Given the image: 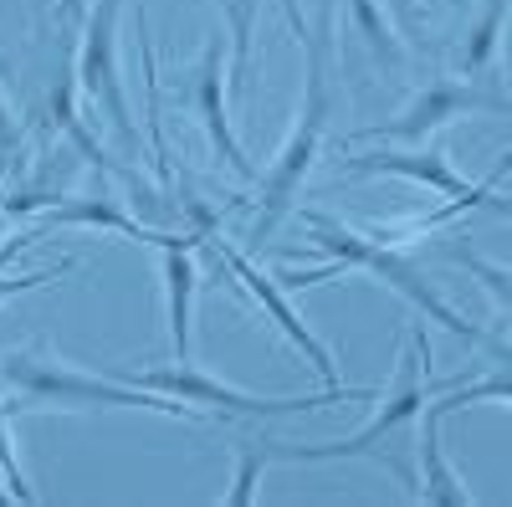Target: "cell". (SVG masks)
I'll use <instances>...</instances> for the list:
<instances>
[{
	"instance_id": "cell-18",
	"label": "cell",
	"mask_w": 512,
	"mask_h": 507,
	"mask_svg": "<svg viewBox=\"0 0 512 507\" xmlns=\"http://www.w3.org/2000/svg\"><path fill=\"white\" fill-rule=\"evenodd\" d=\"M262 472H267V446H246V441H241V446H236V477H231V487L221 492V502H226V507H251Z\"/></svg>"
},
{
	"instance_id": "cell-20",
	"label": "cell",
	"mask_w": 512,
	"mask_h": 507,
	"mask_svg": "<svg viewBox=\"0 0 512 507\" xmlns=\"http://www.w3.org/2000/svg\"><path fill=\"white\" fill-rule=\"evenodd\" d=\"M379 6L384 11H390V21H395V31L410 41V47H420V41H425V16H420V0H379Z\"/></svg>"
},
{
	"instance_id": "cell-16",
	"label": "cell",
	"mask_w": 512,
	"mask_h": 507,
	"mask_svg": "<svg viewBox=\"0 0 512 507\" xmlns=\"http://www.w3.org/2000/svg\"><path fill=\"white\" fill-rule=\"evenodd\" d=\"M507 6H512V0H487V6H482V16H477L472 36H466V47H461V57H456V72H461L466 82L487 77V67H492V57H497V41H502Z\"/></svg>"
},
{
	"instance_id": "cell-13",
	"label": "cell",
	"mask_w": 512,
	"mask_h": 507,
	"mask_svg": "<svg viewBox=\"0 0 512 507\" xmlns=\"http://www.w3.org/2000/svg\"><path fill=\"white\" fill-rule=\"evenodd\" d=\"M487 354L497 359L492 364V374H482V379H472V385H456L451 395H431V405H425V410H431V415H456V410H466V405H512V349L502 344V338H492V344H487Z\"/></svg>"
},
{
	"instance_id": "cell-2",
	"label": "cell",
	"mask_w": 512,
	"mask_h": 507,
	"mask_svg": "<svg viewBox=\"0 0 512 507\" xmlns=\"http://www.w3.org/2000/svg\"><path fill=\"white\" fill-rule=\"evenodd\" d=\"M0 385L16 395V405H36V410H154L169 420H200L195 405L154 395L123 374L72 369L41 354H0Z\"/></svg>"
},
{
	"instance_id": "cell-6",
	"label": "cell",
	"mask_w": 512,
	"mask_h": 507,
	"mask_svg": "<svg viewBox=\"0 0 512 507\" xmlns=\"http://www.w3.org/2000/svg\"><path fill=\"white\" fill-rule=\"evenodd\" d=\"M118 11H123V0H93L72 72H77V88L88 93V103L103 108L118 144L128 154H139V129H134V118H128V98H123V82H118Z\"/></svg>"
},
{
	"instance_id": "cell-1",
	"label": "cell",
	"mask_w": 512,
	"mask_h": 507,
	"mask_svg": "<svg viewBox=\"0 0 512 507\" xmlns=\"http://www.w3.org/2000/svg\"><path fill=\"white\" fill-rule=\"evenodd\" d=\"M308 231H313V241L328 251V267H287V272H277L282 287H318V282H328V277H338V272H369L374 282H384L390 292H400L415 313H425L431 323H441L446 333L466 338V344H482V349L492 344V333L477 328V323H466V318L441 298V287L425 277V272L405 257V251H395V241H379L374 231H359V226H349V221L328 216V210H308Z\"/></svg>"
},
{
	"instance_id": "cell-14",
	"label": "cell",
	"mask_w": 512,
	"mask_h": 507,
	"mask_svg": "<svg viewBox=\"0 0 512 507\" xmlns=\"http://www.w3.org/2000/svg\"><path fill=\"white\" fill-rule=\"evenodd\" d=\"M344 11H349V26L359 31V41L369 47V57H374L384 72L405 62V36L395 31L390 11H384L379 0H344Z\"/></svg>"
},
{
	"instance_id": "cell-19",
	"label": "cell",
	"mask_w": 512,
	"mask_h": 507,
	"mask_svg": "<svg viewBox=\"0 0 512 507\" xmlns=\"http://www.w3.org/2000/svg\"><path fill=\"white\" fill-rule=\"evenodd\" d=\"M67 272H77V262H52V267H41V272H21V277H0V303H11V298H21V292H36V287H47V282L67 277Z\"/></svg>"
},
{
	"instance_id": "cell-12",
	"label": "cell",
	"mask_w": 512,
	"mask_h": 507,
	"mask_svg": "<svg viewBox=\"0 0 512 507\" xmlns=\"http://www.w3.org/2000/svg\"><path fill=\"white\" fill-rule=\"evenodd\" d=\"M415 502L425 507H472L477 492L461 482V472L451 467V456L441 446V415L420 410V436H415V482H410Z\"/></svg>"
},
{
	"instance_id": "cell-10",
	"label": "cell",
	"mask_w": 512,
	"mask_h": 507,
	"mask_svg": "<svg viewBox=\"0 0 512 507\" xmlns=\"http://www.w3.org/2000/svg\"><path fill=\"white\" fill-rule=\"evenodd\" d=\"M47 205V226H98V231H113V236H128V241H144V246H169V241H185V236H195V231H185V236H169V231H154V226H144V221H134L123 205H113L108 195H72V200H62V195H11L6 200V216H26V210H41ZM41 226V231H47Z\"/></svg>"
},
{
	"instance_id": "cell-15",
	"label": "cell",
	"mask_w": 512,
	"mask_h": 507,
	"mask_svg": "<svg viewBox=\"0 0 512 507\" xmlns=\"http://www.w3.org/2000/svg\"><path fill=\"white\" fill-rule=\"evenodd\" d=\"M231 31V93L251 98V41H256V16H262V0H210Z\"/></svg>"
},
{
	"instance_id": "cell-4",
	"label": "cell",
	"mask_w": 512,
	"mask_h": 507,
	"mask_svg": "<svg viewBox=\"0 0 512 507\" xmlns=\"http://www.w3.org/2000/svg\"><path fill=\"white\" fill-rule=\"evenodd\" d=\"M425 333H415L405 354H400V374H395V385L384 390L379 410L364 431L344 436V441H318V446H303V441H267V461H354V456H374L384 461V467H395V456L384 451V441L400 436L410 420H420V410L431 405V390H425Z\"/></svg>"
},
{
	"instance_id": "cell-3",
	"label": "cell",
	"mask_w": 512,
	"mask_h": 507,
	"mask_svg": "<svg viewBox=\"0 0 512 507\" xmlns=\"http://www.w3.org/2000/svg\"><path fill=\"white\" fill-rule=\"evenodd\" d=\"M308 77H303V98H297V118L272 159V169L256 180V216H251V241H267L297 200V190L308 185L313 164L323 154V134H328V118H333V88H328V36L313 31L308 41Z\"/></svg>"
},
{
	"instance_id": "cell-22",
	"label": "cell",
	"mask_w": 512,
	"mask_h": 507,
	"mask_svg": "<svg viewBox=\"0 0 512 507\" xmlns=\"http://www.w3.org/2000/svg\"><path fill=\"white\" fill-rule=\"evenodd\" d=\"M507 169H512V144H507V154L497 159V169H492V175H507Z\"/></svg>"
},
{
	"instance_id": "cell-8",
	"label": "cell",
	"mask_w": 512,
	"mask_h": 507,
	"mask_svg": "<svg viewBox=\"0 0 512 507\" xmlns=\"http://www.w3.org/2000/svg\"><path fill=\"white\" fill-rule=\"evenodd\" d=\"M210 246H216V257H221V267L246 287V298L256 303V308H262L267 313V323L287 338V344L297 349V354H303L308 364H313V374L323 379V385L328 390H338V385H344V374H338V359H333V349L323 344V338L308 328V318L303 313H297L292 303H287V287L277 282V272H267V267H256L251 257H246V251L241 246H231V241H221V236H210Z\"/></svg>"
},
{
	"instance_id": "cell-11",
	"label": "cell",
	"mask_w": 512,
	"mask_h": 507,
	"mask_svg": "<svg viewBox=\"0 0 512 507\" xmlns=\"http://www.w3.org/2000/svg\"><path fill=\"white\" fill-rule=\"evenodd\" d=\"M200 236L159 246V277H164V323H169V349L175 364H195V298H200V262H195Z\"/></svg>"
},
{
	"instance_id": "cell-9",
	"label": "cell",
	"mask_w": 512,
	"mask_h": 507,
	"mask_svg": "<svg viewBox=\"0 0 512 507\" xmlns=\"http://www.w3.org/2000/svg\"><path fill=\"white\" fill-rule=\"evenodd\" d=\"M226 72H231V57H226V41H205V52L195 62V88H190V103H195V118L200 129L210 139V149L221 154V164H231V175L256 185L262 175H256L251 154L241 149L236 129H231V108H226Z\"/></svg>"
},
{
	"instance_id": "cell-17",
	"label": "cell",
	"mask_w": 512,
	"mask_h": 507,
	"mask_svg": "<svg viewBox=\"0 0 512 507\" xmlns=\"http://www.w3.org/2000/svg\"><path fill=\"white\" fill-rule=\"evenodd\" d=\"M446 257L456 262V267H466L487 292H492V303L512 318V267H497V262H487V257H477V251H466V246H446Z\"/></svg>"
},
{
	"instance_id": "cell-5",
	"label": "cell",
	"mask_w": 512,
	"mask_h": 507,
	"mask_svg": "<svg viewBox=\"0 0 512 507\" xmlns=\"http://www.w3.org/2000/svg\"><path fill=\"white\" fill-rule=\"evenodd\" d=\"M134 385L154 390V395H169V400H185L195 405L200 415H246V420H272V415H303V410H323V405H338V400H369V390H323V395H287V400H262V395H246L236 385H221L216 374H205L195 364H169V369H139V374H123Z\"/></svg>"
},
{
	"instance_id": "cell-7",
	"label": "cell",
	"mask_w": 512,
	"mask_h": 507,
	"mask_svg": "<svg viewBox=\"0 0 512 507\" xmlns=\"http://www.w3.org/2000/svg\"><path fill=\"white\" fill-rule=\"evenodd\" d=\"M466 113H512V98L497 88H477V82H456V77H436L431 88H420L410 98V108L395 123L354 134V144H431V134L451 129Z\"/></svg>"
},
{
	"instance_id": "cell-21",
	"label": "cell",
	"mask_w": 512,
	"mask_h": 507,
	"mask_svg": "<svg viewBox=\"0 0 512 507\" xmlns=\"http://www.w3.org/2000/svg\"><path fill=\"white\" fill-rule=\"evenodd\" d=\"M277 6H282V21H287V31H292V36L308 47V41H313V31H308V16H303V0H277Z\"/></svg>"
}]
</instances>
